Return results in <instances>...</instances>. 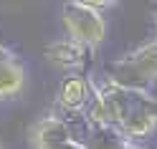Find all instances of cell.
I'll return each instance as SVG.
<instances>
[{"label":"cell","mask_w":157,"mask_h":149,"mask_svg":"<svg viewBox=\"0 0 157 149\" xmlns=\"http://www.w3.org/2000/svg\"><path fill=\"white\" fill-rule=\"evenodd\" d=\"M104 73L122 91L150 96V88L157 81V38H152L150 43H144L140 48H134L132 53L112 61Z\"/></svg>","instance_id":"cell-1"},{"label":"cell","mask_w":157,"mask_h":149,"mask_svg":"<svg viewBox=\"0 0 157 149\" xmlns=\"http://www.w3.org/2000/svg\"><path fill=\"white\" fill-rule=\"evenodd\" d=\"M63 18V28L71 41H76L78 46H84L86 51H96L104 38H106V20L104 13H99L96 8L89 5V0H71L63 5L61 10Z\"/></svg>","instance_id":"cell-2"},{"label":"cell","mask_w":157,"mask_h":149,"mask_svg":"<svg viewBox=\"0 0 157 149\" xmlns=\"http://www.w3.org/2000/svg\"><path fill=\"white\" fill-rule=\"evenodd\" d=\"M76 116L81 114L58 111L36 121L31 129L33 149H89V142H84L76 129Z\"/></svg>","instance_id":"cell-3"},{"label":"cell","mask_w":157,"mask_h":149,"mask_svg":"<svg viewBox=\"0 0 157 149\" xmlns=\"http://www.w3.org/2000/svg\"><path fill=\"white\" fill-rule=\"evenodd\" d=\"M150 104H152V96H134L114 132L129 139V142H142L144 136H150L157 124V111H152Z\"/></svg>","instance_id":"cell-4"},{"label":"cell","mask_w":157,"mask_h":149,"mask_svg":"<svg viewBox=\"0 0 157 149\" xmlns=\"http://www.w3.org/2000/svg\"><path fill=\"white\" fill-rule=\"evenodd\" d=\"M91 101V88H89V78L81 73H74L63 78L58 84L56 91V106L63 114H81Z\"/></svg>","instance_id":"cell-5"},{"label":"cell","mask_w":157,"mask_h":149,"mask_svg":"<svg viewBox=\"0 0 157 149\" xmlns=\"http://www.w3.org/2000/svg\"><path fill=\"white\" fill-rule=\"evenodd\" d=\"M46 58L53 66L63 68V71H78V68H84L86 58H89V51L84 46H78L76 41H71V38H66V41H56L48 46Z\"/></svg>","instance_id":"cell-6"},{"label":"cell","mask_w":157,"mask_h":149,"mask_svg":"<svg viewBox=\"0 0 157 149\" xmlns=\"http://www.w3.org/2000/svg\"><path fill=\"white\" fill-rule=\"evenodd\" d=\"M25 86V68L18 63V58L0 61V99H13Z\"/></svg>","instance_id":"cell-7"},{"label":"cell","mask_w":157,"mask_h":149,"mask_svg":"<svg viewBox=\"0 0 157 149\" xmlns=\"http://www.w3.org/2000/svg\"><path fill=\"white\" fill-rule=\"evenodd\" d=\"M86 142H89V149H147L140 142H129V139L119 136L117 132H109V129H104V132H91V136L86 139Z\"/></svg>","instance_id":"cell-8"},{"label":"cell","mask_w":157,"mask_h":149,"mask_svg":"<svg viewBox=\"0 0 157 149\" xmlns=\"http://www.w3.org/2000/svg\"><path fill=\"white\" fill-rule=\"evenodd\" d=\"M155 132H157V124H155Z\"/></svg>","instance_id":"cell-9"},{"label":"cell","mask_w":157,"mask_h":149,"mask_svg":"<svg viewBox=\"0 0 157 149\" xmlns=\"http://www.w3.org/2000/svg\"><path fill=\"white\" fill-rule=\"evenodd\" d=\"M155 23H157V15H155Z\"/></svg>","instance_id":"cell-10"}]
</instances>
